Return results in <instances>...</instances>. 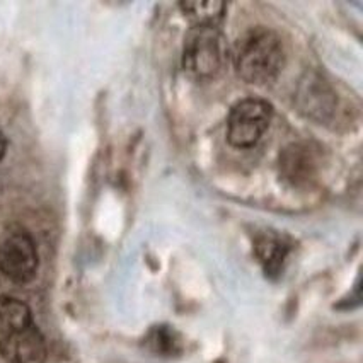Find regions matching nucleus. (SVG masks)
Returning <instances> with one entry per match:
<instances>
[{"label": "nucleus", "instance_id": "obj_2", "mask_svg": "<svg viewBox=\"0 0 363 363\" xmlns=\"http://www.w3.org/2000/svg\"><path fill=\"white\" fill-rule=\"evenodd\" d=\"M234 65L239 77L247 84L263 86L273 82L285 65L284 43L269 29H251L235 45Z\"/></svg>", "mask_w": 363, "mask_h": 363}, {"label": "nucleus", "instance_id": "obj_4", "mask_svg": "<svg viewBox=\"0 0 363 363\" xmlns=\"http://www.w3.org/2000/svg\"><path fill=\"white\" fill-rule=\"evenodd\" d=\"M38 272V251L31 235L24 229L4 230L0 234V273L16 284H28Z\"/></svg>", "mask_w": 363, "mask_h": 363}, {"label": "nucleus", "instance_id": "obj_3", "mask_svg": "<svg viewBox=\"0 0 363 363\" xmlns=\"http://www.w3.org/2000/svg\"><path fill=\"white\" fill-rule=\"evenodd\" d=\"M229 48L218 28L196 26L184 40L183 67L191 79L212 80L225 69Z\"/></svg>", "mask_w": 363, "mask_h": 363}, {"label": "nucleus", "instance_id": "obj_6", "mask_svg": "<svg viewBox=\"0 0 363 363\" xmlns=\"http://www.w3.org/2000/svg\"><path fill=\"white\" fill-rule=\"evenodd\" d=\"M179 7L196 26L206 28H217L225 12V4L222 2H183Z\"/></svg>", "mask_w": 363, "mask_h": 363}, {"label": "nucleus", "instance_id": "obj_5", "mask_svg": "<svg viewBox=\"0 0 363 363\" xmlns=\"http://www.w3.org/2000/svg\"><path fill=\"white\" fill-rule=\"evenodd\" d=\"M273 109L263 99H244L232 108L227 120V138L230 145L238 149H249L261 140L269 121Z\"/></svg>", "mask_w": 363, "mask_h": 363}, {"label": "nucleus", "instance_id": "obj_7", "mask_svg": "<svg viewBox=\"0 0 363 363\" xmlns=\"http://www.w3.org/2000/svg\"><path fill=\"white\" fill-rule=\"evenodd\" d=\"M6 150H7V140H6V135L2 133V130H0V160L4 159V155H6Z\"/></svg>", "mask_w": 363, "mask_h": 363}, {"label": "nucleus", "instance_id": "obj_1", "mask_svg": "<svg viewBox=\"0 0 363 363\" xmlns=\"http://www.w3.org/2000/svg\"><path fill=\"white\" fill-rule=\"evenodd\" d=\"M0 354L9 363H45L46 343L23 301L0 297Z\"/></svg>", "mask_w": 363, "mask_h": 363}]
</instances>
